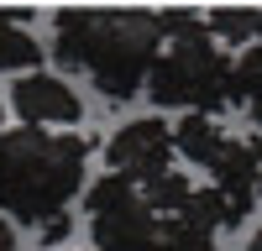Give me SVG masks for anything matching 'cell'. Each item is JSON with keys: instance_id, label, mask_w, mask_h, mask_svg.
<instances>
[{"instance_id": "cell-1", "label": "cell", "mask_w": 262, "mask_h": 251, "mask_svg": "<svg viewBox=\"0 0 262 251\" xmlns=\"http://www.w3.org/2000/svg\"><path fill=\"white\" fill-rule=\"evenodd\" d=\"M79 188H90V141L79 131H16L0 136V215L11 225H53L69 215Z\"/></svg>"}, {"instance_id": "cell-2", "label": "cell", "mask_w": 262, "mask_h": 251, "mask_svg": "<svg viewBox=\"0 0 262 251\" xmlns=\"http://www.w3.org/2000/svg\"><path fill=\"white\" fill-rule=\"evenodd\" d=\"M158 58H163L158 11L116 6V11H95L79 73H90L95 89L111 99V105H126V99H137V94L147 89Z\"/></svg>"}, {"instance_id": "cell-3", "label": "cell", "mask_w": 262, "mask_h": 251, "mask_svg": "<svg viewBox=\"0 0 262 251\" xmlns=\"http://www.w3.org/2000/svg\"><path fill=\"white\" fill-rule=\"evenodd\" d=\"M147 94L158 110H184V115L215 120L231 105V53L205 27L189 37H173V42H163V58L147 79Z\"/></svg>"}, {"instance_id": "cell-4", "label": "cell", "mask_w": 262, "mask_h": 251, "mask_svg": "<svg viewBox=\"0 0 262 251\" xmlns=\"http://www.w3.org/2000/svg\"><path fill=\"white\" fill-rule=\"evenodd\" d=\"M84 215H90V241L95 251H142L158 236V215L142 199V188L121 173H100L84 188Z\"/></svg>"}, {"instance_id": "cell-5", "label": "cell", "mask_w": 262, "mask_h": 251, "mask_svg": "<svg viewBox=\"0 0 262 251\" xmlns=\"http://www.w3.org/2000/svg\"><path fill=\"white\" fill-rule=\"evenodd\" d=\"M105 162H111V173H121L137 188H147L152 178L173 173V126L158 120V115L126 120L121 131L105 141Z\"/></svg>"}, {"instance_id": "cell-6", "label": "cell", "mask_w": 262, "mask_h": 251, "mask_svg": "<svg viewBox=\"0 0 262 251\" xmlns=\"http://www.w3.org/2000/svg\"><path fill=\"white\" fill-rule=\"evenodd\" d=\"M11 110L32 131H74L84 120V99L74 94V84H63L58 73H21L11 84Z\"/></svg>"}, {"instance_id": "cell-7", "label": "cell", "mask_w": 262, "mask_h": 251, "mask_svg": "<svg viewBox=\"0 0 262 251\" xmlns=\"http://www.w3.org/2000/svg\"><path fill=\"white\" fill-rule=\"evenodd\" d=\"M205 173H210V188H221L231 204H242V209L257 204V167H252L247 136H231V141L221 146V157H215Z\"/></svg>"}, {"instance_id": "cell-8", "label": "cell", "mask_w": 262, "mask_h": 251, "mask_svg": "<svg viewBox=\"0 0 262 251\" xmlns=\"http://www.w3.org/2000/svg\"><path fill=\"white\" fill-rule=\"evenodd\" d=\"M226 141H231V131L221 120H210V115H184L179 126H173V157L200 162V167H210L215 157H221Z\"/></svg>"}, {"instance_id": "cell-9", "label": "cell", "mask_w": 262, "mask_h": 251, "mask_svg": "<svg viewBox=\"0 0 262 251\" xmlns=\"http://www.w3.org/2000/svg\"><path fill=\"white\" fill-rule=\"evenodd\" d=\"M252 215V209H242V204H231L226 194H221V188H194V194H189V204H184V225H194V230H205V236H221V230H236V225H242Z\"/></svg>"}, {"instance_id": "cell-10", "label": "cell", "mask_w": 262, "mask_h": 251, "mask_svg": "<svg viewBox=\"0 0 262 251\" xmlns=\"http://www.w3.org/2000/svg\"><path fill=\"white\" fill-rule=\"evenodd\" d=\"M90 21H95V6H58L53 11V58H58V68L79 73L84 42H90Z\"/></svg>"}, {"instance_id": "cell-11", "label": "cell", "mask_w": 262, "mask_h": 251, "mask_svg": "<svg viewBox=\"0 0 262 251\" xmlns=\"http://www.w3.org/2000/svg\"><path fill=\"white\" fill-rule=\"evenodd\" d=\"M205 32L221 42V47H252L257 42V6H215L205 11Z\"/></svg>"}, {"instance_id": "cell-12", "label": "cell", "mask_w": 262, "mask_h": 251, "mask_svg": "<svg viewBox=\"0 0 262 251\" xmlns=\"http://www.w3.org/2000/svg\"><path fill=\"white\" fill-rule=\"evenodd\" d=\"M42 63V42L32 27H16L11 16H0V73H37Z\"/></svg>"}, {"instance_id": "cell-13", "label": "cell", "mask_w": 262, "mask_h": 251, "mask_svg": "<svg viewBox=\"0 0 262 251\" xmlns=\"http://www.w3.org/2000/svg\"><path fill=\"white\" fill-rule=\"evenodd\" d=\"M189 194H194V183H189L184 173H163V178H152V183L142 188V199L152 204V215H158V220H179L184 204H189Z\"/></svg>"}, {"instance_id": "cell-14", "label": "cell", "mask_w": 262, "mask_h": 251, "mask_svg": "<svg viewBox=\"0 0 262 251\" xmlns=\"http://www.w3.org/2000/svg\"><path fill=\"white\" fill-rule=\"evenodd\" d=\"M252 99H262V42L231 58V105H252Z\"/></svg>"}, {"instance_id": "cell-15", "label": "cell", "mask_w": 262, "mask_h": 251, "mask_svg": "<svg viewBox=\"0 0 262 251\" xmlns=\"http://www.w3.org/2000/svg\"><path fill=\"white\" fill-rule=\"evenodd\" d=\"M142 251H215V236H205V230H194L184 220H163L158 236H152Z\"/></svg>"}, {"instance_id": "cell-16", "label": "cell", "mask_w": 262, "mask_h": 251, "mask_svg": "<svg viewBox=\"0 0 262 251\" xmlns=\"http://www.w3.org/2000/svg\"><path fill=\"white\" fill-rule=\"evenodd\" d=\"M63 236H69V215H63V220H53V225H42V241H48V246H58Z\"/></svg>"}, {"instance_id": "cell-17", "label": "cell", "mask_w": 262, "mask_h": 251, "mask_svg": "<svg viewBox=\"0 0 262 251\" xmlns=\"http://www.w3.org/2000/svg\"><path fill=\"white\" fill-rule=\"evenodd\" d=\"M0 251H21V241H16V225L0 215Z\"/></svg>"}, {"instance_id": "cell-18", "label": "cell", "mask_w": 262, "mask_h": 251, "mask_svg": "<svg viewBox=\"0 0 262 251\" xmlns=\"http://www.w3.org/2000/svg\"><path fill=\"white\" fill-rule=\"evenodd\" d=\"M247 146H252V167H257V194H262V136H247Z\"/></svg>"}, {"instance_id": "cell-19", "label": "cell", "mask_w": 262, "mask_h": 251, "mask_svg": "<svg viewBox=\"0 0 262 251\" xmlns=\"http://www.w3.org/2000/svg\"><path fill=\"white\" fill-rule=\"evenodd\" d=\"M247 251H262V230H252V241H247Z\"/></svg>"}, {"instance_id": "cell-20", "label": "cell", "mask_w": 262, "mask_h": 251, "mask_svg": "<svg viewBox=\"0 0 262 251\" xmlns=\"http://www.w3.org/2000/svg\"><path fill=\"white\" fill-rule=\"evenodd\" d=\"M257 42H262V6H257Z\"/></svg>"}, {"instance_id": "cell-21", "label": "cell", "mask_w": 262, "mask_h": 251, "mask_svg": "<svg viewBox=\"0 0 262 251\" xmlns=\"http://www.w3.org/2000/svg\"><path fill=\"white\" fill-rule=\"evenodd\" d=\"M0 136H6V120H0Z\"/></svg>"}]
</instances>
